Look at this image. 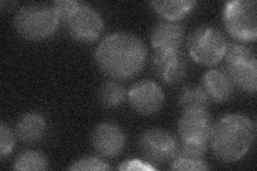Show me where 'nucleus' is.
Here are the masks:
<instances>
[{
  "mask_svg": "<svg viewBox=\"0 0 257 171\" xmlns=\"http://www.w3.org/2000/svg\"><path fill=\"white\" fill-rule=\"evenodd\" d=\"M96 66L118 80L132 78L143 70L147 58L144 41L128 32H114L104 38L94 53Z\"/></svg>",
  "mask_w": 257,
  "mask_h": 171,
  "instance_id": "nucleus-1",
  "label": "nucleus"
},
{
  "mask_svg": "<svg viewBox=\"0 0 257 171\" xmlns=\"http://www.w3.org/2000/svg\"><path fill=\"white\" fill-rule=\"evenodd\" d=\"M253 121L239 113L224 116L212 125L209 145L223 162H235L244 157L255 140Z\"/></svg>",
  "mask_w": 257,
  "mask_h": 171,
  "instance_id": "nucleus-2",
  "label": "nucleus"
},
{
  "mask_svg": "<svg viewBox=\"0 0 257 171\" xmlns=\"http://www.w3.org/2000/svg\"><path fill=\"white\" fill-rule=\"evenodd\" d=\"M59 25V19L52 6L27 5L16 12L14 27L18 34L30 41L52 37Z\"/></svg>",
  "mask_w": 257,
  "mask_h": 171,
  "instance_id": "nucleus-3",
  "label": "nucleus"
},
{
  "mask_svg": "<svg viewBox=\"0 0 257 171\" xmlns=\"http://www.w3.org/2000/svg\"><path fill=\"white\" fill-rule=\"evenodd\" d=\"M225 58L226 74L240 90L255 93L257 89V59L255 53L245 45L228 44Z\"/></svg>",
  "mask_w": 257,
  "mask_h": 171,
  "instance_id": "nucleus-4",
  "label": "nucleus"
},
{
  "mask_svg": "<svg viewBox=\"0 0 257 171\" xmlns=\"http://www.w3.org/2000/svg\"><path fill=\"white\" fill-rule=\"evenodd\" d=\"M228 42L222 32L211 26H202L188 39V50L192 59L206 67L218 64L226 54Z\"/></svg>",
  "mask_w": 257,
  "mask_h": 171,
  "instance_id": "nucleus-5",
  "label": "nucleus"
},
{
  "mask_svg": "<svg viewBox=\"0 0 257 171\" xmlns=\"http://www.w3.org/2000/svg\"><path fill=\"white\" fill-rule=\"evenodd\" d=\"M255 0H232L224 5L223 22L228 34L240 41H255L257 36Z\"/></svg>",
  "mask_w": 257,
  "mask_h": 171,
  "instance_id": "nucleus-6",
  "label": "nucleus"
},
{
  "mask_svg": "<svg viewBox=\"0 0 257 171\" xmlns=\"http://www.w3.org/2000/svg\"><path fill=\"white\" fill-rule=\"evenodd\" d=\"M139 148L151 164L172 161L178 154L180 144L177 138L163 128H149L139 140Z\"/></svg>",
  "mask_w": 257,
  "mask_h": 171,
  "instance_id": "nucleus-7",
  "label": "nucleus"
},
{
  "mask_svg": "<svg viewBox=\"0 0 257 171\" xmlns=\"http://www.w3.org/2000/svg\"><path fill=\"white\" fill-rule=\"evenodd\" d=\"M69 35L78 42H92L104 29L101 14L91 6L80 3L77 10L64 23Z\"/></svg>",
  "mask_w": 257,
  "mask_h": 171,
  "instance_id": "nucleus-8",
  "label": "nucleus"
},
{
  "mask_svg": "<svg viewBox=\"0 0 257 171\" xmlns=\"http://www.w3.org/2000/svg\"><path fill=\"white\" fill-rule=\"evenodd\" d=\"M212 121L208 109L183 110L178 122L181 142H202L209 144Z\"/></svg>",
  "mask_w": 257,
  "mask_h": 171,
  "instance_id": "nucleus-9",
  "label": "nucleus"
},
{
  "mask_svg": "<svg viewBox=\"0 0 257 171\" xmlns=\"http://www.w3.org/2000/svg\"><path fill=\"white\" fill-rule=\"evenodd\" d=\"M127 99L134 111L143 116H150L162 108L165 95L155 81L141 80L130 89Z\"/></svg>",
  "mask_w": 257,
  "mask_h": 171,
  "instance_id": "nucleus-10",
  "label": "nucleus"
},
{
  "mask_svg": "<svg viewBox=\"0 0 257 171\" xmlns=\"http://www.w3.org/2000/svg\"><path fill=\"white\" fill-rule=\"evenodd\" d=\"M91 145L100 156L114 158L124 149L125 135L119 125L104 122L93 129Z\"/></svg>",
  "mask_w": 257,
  "mask_h": 171,
  "instance_id": "nucleus-11",
  "label": "nucleus"
},
{
  "mask_svg": "<svg viewBox=\"0 0 257 171\" xmlns=\"http://www.w3.org/2000/svg\"><path fill=\"white\" fill-rule=\"evenodd\" d=\"M152 69L156 75L168 86L180 84L187 75V61L178 52H155Z\"/></svg>",
  "mask_w": 257,
  "mask_h": 171,
  "instance_id": "nucleus-12",
  "label": "nucleus"
},
{
  "mask_svg": "<svg viewBox=\"0 0 257 171\" xmlns=\"http://www.w3.org/2000/svg\"><path fill=\"white\" fill-rule=\"evenodd\" d=\"M184 39V28L175 22L162 21L154 27L150 35L155 52H178Z\"/></svg>",
  "mask_w": 257,
  "mask_h": 171,
  "instance_id": "nucleus-13",
  "label": "nucleus"
},
{
  "mask_svg": "<svg viewBox=\"0 0 257 171\" xmlns=\"http://www.w3.org/2000/svg\"><path fill=\"white\" fill-rule=\"evenodd\" d=\"M202 87L210 101L224 103L228 101L234 93V85L226 72L221 70H209L202 79Z\"/></svg>",
  "mask_w": 257,
  "mask_h": 171,
  "instance_id": "nucleus-14",
  "label": "nucleus"
},
{
  "mask_svg": "<svg viewBox=\"0 0 257 171\" xmlns=\"http://www.w3.org/2000/svg\"><path fill=\"white\" fill-rule=\"evenodd\" d=\"M47 131L45 118L39 112H27L15 126V135L25 143H36L42 140Z\"/></svg>",
  "mask_w": 257,
  "mask_h": 171,
  "instance_id": "nucleus-15",
  "label": "nucleus"
},
{
  "mask_svg": "<svg viewBox=\"0 0 257 171\" xmlns=\"http://www.w3.org/2000/svg\"><path fill=\"white\" fill-rule=\"evenodd\" d=\"M196 5L193 0H171V2H151L152 7L158 14H160L165 21L176 22L183 19L189 14Z\"/></svg>",
  "mask_w": 257,
  "mask_h": 171,
  "instance_id": "nucleus-16",
  "label": "nucleus"
},
{
  "mask_svg": "<svg viewBox=\"0 0 257 171\" xmlns=\"http://www.w3.org/2000/svg\"><path fill=\"white\" fill-rule=\"evenodd\" d=\"M209 99L203 87H186L179 96V106L183 110L208 109Z\"/></svg>",
  "mask_w": 257,
  "mask_h": 171,
  "instance_id": "nucleus-17",
  "label": "nucleus"
},
{
  "mask_svg": "<svg viewBox=\"0 0 257 171\" xmlns=\"http://www.w3.org/2000/svg\"><path fill=\"white\" fill-rule=\"evenodd\" d=\"M98 96L100 103L103 106L114 108L124 102L126 92L123 86L116 83V81H106L101 86Z\"/></svg>",
  "mask_w": 257,
  "mask_h": 171,
  "instance_id": "nucleus-18",
  "label": "nucleus"
},
{
  "mask_svg": "<svg viewBox=\"0 0 257 171\" xmlns=\"http://www.w3.org/2000/svg\"><path fill=\"white\" fill-rule=\"evenodd\" d=\"M47 168L48 160L44 154L32 150L22 152L13 162L14 170H46Z\"/></svg>",
  "mask_w": 257,
  "mask_h": 171,
  "instance_id": "nucleus-19",
  "label": "nucleus"
},
{
  "mask_svg": "<svg viewBox=\"0 0 257 171\" xmlns=\"http://www.w3.org/2000/svg\"><path fill=\"white\" fill-rule=\"evenodd\" d=\"M172 170H209L210 167L203 158H195L184 155L178 152L175 158L171 161Z\"/></svg>",
  "mask_w": 257,
  "mask_h": 171,
  "instance_id": "nucleus-20",
  "label": "nucleus"
},
{
  "mask_svg": "<svg viewBox=\"0 0 257 171\" xmlns=\"http://www.w3.org/2000/svg\"><path fill=\"white\" fill-rule=\"evenodd\" d=\"M111 167L103 159L94 156H87L79 158L69 167V170H110Z\"/></svg>",
  "mask_w": 257,
  "mask_h": 171,
  "instance_id": "nucleus-21",
  "label": "nucleus"
},
{
  "mask_svg": "<svg viewBox=\"0 0 257 171\" xmlns=\"http://www.w3.org/2000/svg\"><path fill=\"white\" fill-rule=\"evenodd\" d=\"M15 133L8 126L5 122L0 124V157L5 158L9 156L14 149Z\"/></svg>",
  "mask_w": 257,
  "mask_h": 171,
  "instance_id": "nucleus-22",
  "label": "nucleus"
},
{
  "mask_svg": "<svg viewBox=\"0 0 257 171\" xmlns=\"http://www.w3.org/2000/svg\"><path fill=\"white\" fill-rule=\"evenodd\" d=\"M79 5L80 3L76 2V0H57V2L53 4L52 7L58 16L59 22L64 24L71 18L72 14L77 10Z\"/></svg>",
  "mask_w": 257,
  "mask_h": 171,
  "instance_id": "nucleus-23",
  "label": "nucleus"
},
{
  "mask_svg": "<svg viewBox=\"0 0 257 171\" xmlns=\"http://www.w3.org/2000/svg\"><path fill=\"white\" fill-rule=\"evenodd\" d=\"M208 145V143L202 142H182L179 149V153L191 157L203 158Z\"/></svg>",
  "mask_w": 257,
  "mask_h": 171,
  "instance_id": "nucleus-24",
  "label": "nucleus"
},
{
  "mask_svg": "<svg viewBox=\"0 0 257 171\" xmlns=\"http://www.w3.org/2000/svg\"><path fill=\"white\" fill-rule=\"evenodd\" d=\"M119 170H157L158 168L151 162H144L138 159H130L123 161L118 166Z\"/></svg>",
  "mask_w": 257,
  "mask_h": 171,
  "instance_id": "nucleus-25",
  "label": "nucleus"
}]
</instances>
